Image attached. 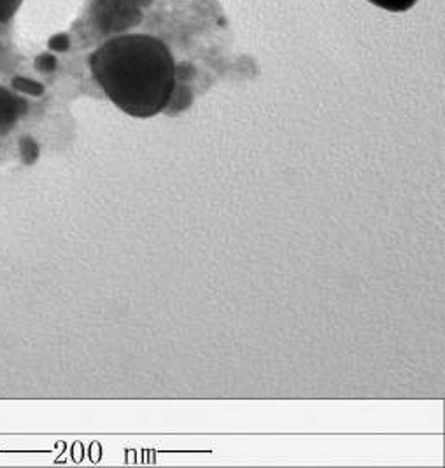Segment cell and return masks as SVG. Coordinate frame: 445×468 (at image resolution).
I'll return each instance as SVG.
<instances>
[{
	"mask_svg": "<svg viewBox=\"0 0 445 468\" xmlns=\"http://www.w3.org/2000/svg\"><path fill=\"white\" fill-rule=\"evenodd\" d=\"M372 2L374 5L382 7L386 11H391V13H405L408 11L418 0H368Z\"/></svg>",
	"mask_w": 445,
	"mask_h": 468,
	"instance_id": "obj_2",
	"label": "cell"
},
{
	"mask_svg": "<svg viewBox=\"0 0 445 468\" xmlns=\"http://www.w3.org/2000/svg\"><path fill=\"white\" fill-rule=\"evenodd\" d=\"M90 69L111 102L133 118L162 112L175 90V62L167 44L144 34L109 39L90 57Z\"/></svg>",
	"mask_w": 445,
	"mask_h": 468,
	"instance_id": "obj_1",
	"label": "cell"
},
{
	"mask_svg": "<svg viewBox=\"0 0 445 468\" xmlns=\"http://www.w3.org/2000/svg\"><path fill=\"white\" fill-rule=\"evenodd\" d=\"M20 0H0V22L7 20L18 7Z\"/></svg>",
	"mask_w": 445,
	"mask_h": 468,
	"instance_id": "obj_3",
	"label": "cell"
},
{
	"mask_svg": "<svg viewBox=\"0 0 445 468\" xmlns=\"http://www.w3.org/2000/svg\"><path fill=\"white\" fill-rule=\"evenodd\" d=\"M49 46H51L53 49H65V48L69 46V39H67L65 36H55V37L49 41Z\"/></svg>",
	"mask_w": 445,
	"mask_h": 468,
	"instance_id": "obj_4",
	"label": "cell"
}]
</instances>
